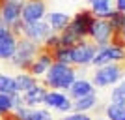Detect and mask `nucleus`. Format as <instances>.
Listing matches in <instances>:
<instances>
[{"label": "nucleus", "mask_w": 125, "mask_h": 120, "mask_svg": "<svg viewBox=\"0 0 125 120\" xmlns=\"http://www.w3.org/2000/svg\"><path fill=\"white\" fill-rule=\"evenodd\" d=\"M125 68L121 64H106L103 68H95L92 84L95 88H106V86H114L123 79Z\"/></svg>", "instance_id": "3"}, {"label": "nucleus", "mask_w": 125, "mask_h": 120, "mask_svg": "<svg viewBox=\"0 0 125 120\" xmlns=\"http://www.w3.org/2000/svg\"><path fill=\"white\" fill-rule=\"evenodd\" d=\"M67 99H69V96L65 94V92H60V90H47L45 99H43V105H45L47 109L58 111Z\"/></svg>", "instance_id": "16"}, {"label": "nucleus", "mask_w": 125, "mask_h": 120, "mask_svg": "<svg viewBox=\"0 0 125 120\" xmlns=\"http://www.w3.org/2000/svg\"><path fill=\"white\" fill-rule=\"evenodd\" d=\"M52 53L51 51H45V49L41 47V51L37 53V56L34 58V62H32L30 69H28V73L30 75H34V77H43L45 73H47V69L52 66Z\"/></svg>", "instance_id": "12"}, {"label": "nucleus", "mask_w": 125, "mask_h": 120, "mask_svg": "<svg viewBox=\"0 0 125 120\" xmlns=\"http://www.w3.org/2000/svg\"><path fill=\"white\" fill-rule=\"evenodd\" d=\"M17 2H21V4H24V2H30V0H17Z\"/></svg>", "instance_id": "32"}, {"label": "nucleus", "mask_w": 125, "mask_h": 120, "mask_svg": "<svg viewBox=\"0 0 125 120\" xmlns=\"http://www.w3.org/2000/svg\"><path fill=\"white\" fill-rule=\"evenodd\" d=\"M21 11L22 4L17 0H2L0 2V17H2V25L11 28L17 21H21Z\"/></svg>", "instance_id": "9"}, {"label": "nucleus", "mask_w": 125, "mask_h": 120, "mask_svg": "<svg viewBox=\"0 0 125 120\" xmlns=\"http://www.w3.org/2000/svg\"><path fill=\"white\" fill-rule=\"evenodd\" d=\"M114 8H116V11L125 13V0H114Z\"/></svg>", "instance_id": "29"}, {"label": "nucleus", "mask_w": 125, "mask_h": 120, "mask_svg": "<svg viewBox=\"0 0 125 120\" xmlns=\"http://www.w3.org/2000/svg\"><path fill=\"white\" fill-rule=\"evenodd\" d=\"M51 34H52V30H51V26H49L47 23H45V21H37V23L24 25V30H22L21 38H26V40H30V41L41 45Z\"/></svg>", "instance_id": "10"}, {"label": "nucleus", "mask_w": 125, "mask_h": 120, "mask_svg": "<svg viewBox=\"0 0 125 120\" xmlns=\"http://www.w3.org/2000/svg\"><path fill=\"white\" fill-rule=\"evenodd\" d=\"M2 26H4V25H2V17H0V28H2Z\"/></svg>", "instance_id": "33"}, {"label": "nucleus", "mask_w": 125, "mask_h": 120, "mask_svg": "<svg viewBox=\"0 0 125 120\" xmlns=\"http://www.w3.org/2000/svg\"><path fill=\"white\" fill-rule=\"evenodd\" d=\"M106 21H108V25H110V28H112L114 34H121V30H123V26H125V13H120V11L112 10Z\"/></svg>", "instance_id": "23"}, {"label": "nucleus", "mask_w": 125, "mask_h": 120, "mask_svg": "<svg viewBox=\"0 0 125 120\" xmlns=\"http://www.w3.org/2000/svg\"><path fill=\"white\" fill-rule=\"evenodd\" d=\"M41 47L45 49V51H51V53H52L54 49H58V47H60V36H58L56 32H52L51 36H49L47 40H45V41L41 43Z\"/></svg>", "instance_id": "26"}, {"label": "nucleus", "mask_w": 125, "mask_h": 120, "mask_svg": "<svg viewBox=\"0 0 125 120\" xmlns=\"http://www.w3.org/2000/svg\"><path fill=\"white\" fill-rule=\"evenodd\" d=\"M58 36H60V45L69 47V49H73L75 45H78V43L82 41V38L78 36V34H77V32H75L69 25H67V28H63V30L58 34Z\"/></svg>", "instance_id": "20"}, {"label": "nucleus", "mask_w": 125, "mask_h": 120, "mask_svg": "<svg viewBox=\"0 0 125 120\" xmlns=\"http://www.w3.org/2000/svg\"><path fill=\"white\" fill-rule=\"evenodd\" d=\"M97 120H106V118H97Z\"/></svg>", "instance_id": "34"}, {"label": "nucleus", "mask_w": 125, "mask_h": 120, "mask_svg": "<svg viewBox=\"0 0 125 120\" xmlns=\"http://www.w3.org/2000/svg\"><path fill=\"white\" fill-rule=\"evenodd\" d=\"M60 120H94L92 116H88L86 113H69V115H65L63 118Z\"/></svg>", "instance_id": "28"}, {"label": "nucleus", "mask_w": 125, "mask_h": 120, "mask_svg": "<svg viewBox=\"0 0 125 120\" xmlns=\"http://www.w3.org/2000/svg\"><path fill=\"white\" fill-rule=\"evenodd\" d=\"M45 17H47V2H45V0H30V2H24V4H22L21 21L24 23V25L45 21Z\"/></svg>", "instance_id": "6"}, {"label": "nucleus", "mask_w": 125, "mask_h": 120, "mask_svg": "<svg viewBox=\"0 0 125 120\" xmlns=\"http://www.w3.org/2000/svg\"><path fill=\"white\" fill-rule=\"evenodd\" d=\"M0 2H2V0H0Z\"/></svg>", "instance_id": "36"}, {"label": "nucleus", "mask_w": 125, "mask_h": 120, "mask_svg": "<svg viewBox=\"0 0 125 120\" xmlns=\"http://www.w3.org/2000/svg\"><path fill=\"white\" fill-rule=\"evenodd\" d=\"M45 23L51 26L52 32L60 34V32H62L63 28H67V25L71 23V15L65 13V11H47Z\"/></svg>", "instance_id": "14"}, {"label": "nucleus", "mask_w": 125, "mask_h": 120, "mask_svg": "<svg viewBox=\"0 0 125 120\" xmlns=\"http://www.w3.org/2000/svg\"><path fill=\"white\" fill-rule=\"evenodd\" d=\"M123 116H125V103H121V101H110L104 107L106 120H123Z\"/></svg>", "instance_id": "21"}, {"label": "nucleus", "mask_w": 125, "mask_h": 120, "mask_svg": "<svg viewBox=\"0 0 125 120\" xmlns=\"http://www.w3.org/2000/svg\"><path fill=\"white\" fill-rule=\"evenodd\" d=\"M121 36H123V41H125V26H123V30H121Z\"/></svg>", "instance_id": "30"}, {"label": "nucleus", "mask_w": 125, "mask_h": 120, "mask_svg": "<svg viewBox=\"0 0 125 120\" xmlns=\"http://www.w3.org/2000/svg\"><path fill=\"white\" fill-rule=\"evenodd\" d=\"M0 109L4 111V115H10V113H13V99H11V96L8 94H0Z\"/></svg>", "instance_id": "27"}, {"label": "nucleus", "mask_w": 125, "mask_h": 120, "mask_svg": "<svg viewBox=\"0 0 125 120\" xmlns=\"http://www.w3.org/2000/svg\"><path fill=\"white\" fill-rule=\"evenodd\" d=\"M15 84H17V92L19 94H24L26 90L34 88L36 84H39V79L30 75L28 71H19V75H15Z\"/></svg>", "instance_id": "18"}, {"label": "nucleus", "mask_w": 125, "mask_h": 120, "mask_svg": "<svg viewBox=\"0 0 125 120\" xmlns=\"http://www.w3.org/2000/svg\"><path fill=\"white\" fill-rule=\"evenodd\" d=\"M112 36H114V32H112V28H110L108 21L106 19H97L95 17L94 25H92V28H90V41L95 43L97 47H104V45H110V41H112Z\"/></svg>", "instance_id": "5"}, {"label": "nucleus", "mask_w": 125, "mask_h": 120, "mask_svg": "<svg viewBox=\"0 0 125 120\" xmlns=\"http://www.w3.org/2000/svg\"><path fill=\"white\" fill-rule=\"evenodd\" d=\"M95 53H97V45L92 43L86 38L82 41L75 45L71 49V56H73V66H78V68H88L92 66V60H94Z\"/></svg>", "instance_id": "4"}, {"label": "nucleus", "mask_w": 125, "mask_h": 120, "mask_svg": "<svg viewBox=\"0 0 125 120\" xmlns=\"http://www.w3.org/2000/svg\"><path fill=\"white\" fill-rule=\"evenodd\" d=\"M4 120H54L49 109H32V107H19L13 113L6 115Z\"/></svg>", "instance_id": "8"}, {"label": "nucleus", "mask_w": 125, "mask_h": 120, "mask_svg": "<svg viewBox=\"0 0 125 120\" xmlns=\"http://www.w3.org/2000/svg\"><path fill=\"white\" fill-rule=\"evenodd\" d=\"M90 94H95V86L92 84V81L88 79H75V83L71 84V88H69V99H80V98H86Z\"/></svg>", "instance_id": "13"}, {"label": "nucleus", "mask_w": 125, "mask_h": 120, "mask_svg": "<svg viewBox=\"0 0 125 120\" xmlns=\"http://www.w3.org/2000/svg\"><path fill=\"white\" fill-rule=\"evenodd\" d=\"M110 101H121V103H125V77L118 84H114L112 94H110Z\"/></svg>", "instance_id": "25"}, {"label": "nucleus", "mask_w": 125, "mask_h": 120, "mask_svg": "<svg viewBox=\"0 0 125 120\" xmlns=\"http://www.w3.org/2000/svg\"><path fill=\"white\" fill-rule=\"evenodd\" d=\"M90 4V11L97 19H108L112 11V0H86Z\"/></svg>", "instance_id": "17"}, {"label": "nucleus", "mask_w": 125, "mask_h": 120, "mask_svg": "<svg viewBox=\"0 0 125 120\" xmlns=\"http://www.w3.org/2000/svg\"><path fill=\"white\" fill-rule=\"evenodd\" d=\"M0 94H8V96L17 94V84H15V79L11 75L0 73Z\"/></svg>", "instance_id": "24"}, {"label": "nucleus", "mask_w": 125, "mask_h": 120, "mask_svg": "<svg viewBox=\"0 0 125 120\" xmlns=\"http://www.w3.org/2000/svg\"><path fill=\"white\" fill-rule=\"evenodd\" d=\"M52 60L58 64H65V66H73V56H71V49L60 45L58 49L52 51Z\"/></svg>", "instance_id": "22"}, {"label": "nucleus", "mask_w": 125, "mask_h": 120, "mask_svg": "<svg viewBox=\"0 0 125 120\" xmlns=\"http://www.w3.org/2000/svg\"><path fill=\"white\" fill-rule=\"evenodd\" d=\"M47 86H43L41 83L36 84L34 88L26 90L24 94H22V101H24V107H32V109H36L37 105H43V99H45V94H47Z\"/></svg>", "instance_id": "15"}, {"label": "nucleus", "mask_w": 125, "mask_h": 120, "mask_svg": "<svg viewBox=\"0 0 125 120\" xmlns=\"http://www.w3.org/2000/svg\"><path fill=\"white\" fill-rule=\"evenodd\" d=\"M17 40H19V38H17L8 26H2V28H0V60H10V58L13 56L15 47H17Z\"/></svg>", "instance_id": "11"}, {"label": "nucleus", "mask_w": 125, "mask_h": 120, "mask_svg": "<svg viewBox=\"0 0 125 120\" xmlns=\"http://www.w3.org/2000/svg\"><path fill=\"white\" fill-rule=\"evenodd\" d=\"M123 120H125V116H123Z\"/></svg>", "instance_id": "35"}, {"label": "nucleus", "mask_w": 125, "mask_h": 120, "mask_svg": "<svg viewBox=\"0 0 125 120\" xmlns=\"http://www.w3.org/2000/svg\"><path fill=\"white\" fill-rule=\"evenodd\" d=\"M94 21H95V15L90 10H80V11H77V13L71 17L69 26H71L82 40H86L88 34H90V28H92V25H94Z\"/></svg>", "instance_id": "7"}, {"label": "nucleus", "mask_w": 125, "mask_h": 120, "mask_svg": "<svg viewBox=\"0 0 125 120\" xmlns=\"http://www.w3.org/2000/svg\"><path fill=\"white\" fill-rule=\"evenodd\" d=\"M4 116H6V115H4V111L0 109V118H4Z\"/></svg>", "instance_id": "31"}, {"label": "nucleus", "mask_w": 125, "mask_h": 120, "mask_svg": "<svg viewBox=\"0 0 125 120\" xmlns=\"http://www.w3.org/2000/svg\"><path fill=\"white\" fill-rule=\"evenodd\" d=\"M41 51V45L39 43H34L26 38H19L17 40V47L13 56L10 58V62L13 68H17L19 71H28L34 62V58L37 56V53Z\"/></svg>", "instance_id": "2"}, {"label": "nucleus", "mask_w": 125, "mask_h": 120, "mask_svg": "<svg viewBox=\"0 0 125 120\" xmlns=\"http://www.w3.org/2000/svg\"><path fill=\"white\" fill-rule=\"evenodd\" d=\"M77 79V69L73 66H65V64L52 62V66L47 69V73L43 75V86H47L49 90H65L71 88V84Z\"/></svg>", "instance_id": "1"}, {"label": "nucleus", "mask_w": 125, "mask_h": 120, "mask_svg": "<svg viewBox=\"0 0 125 120\" xmlns=\"http://www.w3.org/2000/svg\"><path fill=\"white\" fill-rule=\"evenodd\" d=\"M97 94H90L86 98H80V99H75L73 101V113H86L88 115V111L95 109L97 107Z\"/></svg>", "instance_id": "19"}]
</instances>
